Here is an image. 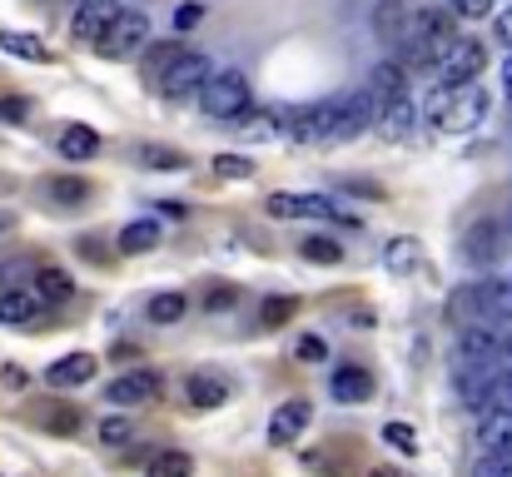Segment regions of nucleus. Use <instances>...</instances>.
I'll return each mask as SVG.
<instances>
[{"label": "nucleus", "instance_id": "1", "mask_svg": "<svg viewBox=\"0 0 512 477\" xmlns=\"http://www.w3.org/2000/svg\"><path fill=\"white\" fill-rule=\"evenodd\" d=\"M423 115L438 130H448V135H468V130H478L488 120V90L478 80H468V85H438L428 95V110Z\"/></svg>", "mask_w": 512, "mask_h": 477}, {"label": "nucleus", "instance_id": "2", "mask_svg": "<svg viewBox=\"0 0 512 477\" xmlns=\"http://www.w3.org/2000/svg\"><path fill=\"white\" fill-rule=\"evenodd\" d=\"M453 45H458L453 20H448L443 10H418V15H413V30H408V40H403V60L418 65V70H433V65L448 60Z\"/></svg>", "mask_w": 512, "mask_h": 477}, {"label": "nucleus", "instance_id": "3", "mask_svg": "<svg viewBox=\"0 0 512 477\" xmlns=\"http://www.w3.org/2000/svg\"><path fill=\"white\" fill-rule=\"evenodd\" d=\"M199 105H204L209 120H224L229 125V120H239L249 110V80L239 70H219V75H209L199 85Z\"/></svg>", "mask_w": 512, "mask_h": 477}, {"label": "nucleus", "instance_id": "4", "mask_svg": "<svg viewBox=\"0 0 512 477\" xmlns=\"http://www.w3.org/2000/svg\"><path fill=\"white\" fill-rule=\"evenodd\" d=\"M145 40H150V20L140 15V10H120L115 20H110V30L100 35V55L105 60H130V55H140L145 50Z\"/></svg>", "mask_w": 512, "mask_h": 477}, {"label": "nucleus", "instance_id": "5", "mask_svg": "<svg viewBox=\"0 0 512 477\" xmlns=\"http://www.w3.org/2000/svg\"><path fill=\"white\" fill-rule=\"evenodd\" d=\"M503 358V343L478 323V328H463L458 338V358H453V378H473V373H493Z\"/></svg>", "mask_w": 512, "mask_h": 477}, {"label": "nucleus", "instance_id": "6", "mask_svg": "<svg viewBox=\"0 0 512 477\" xmlns=\"http://www.w3.org/2000/svg\"><path fill=\"white\" fill-rule=\"evenodd\" d=\"M343 100H324V105H304V110H289L284 115V135L304 140V145H329L334 125H339Z\"/></svg>", "mask_w": 512, "mask_h": 477}, {"label": "nucleus", "instance_id": "7", "mask_svg": "<svg viewBox=\"0 0 512 477\" xmlns=\"http://www.w3.org/2000/svg\"><path fill=\"white\" fill-rule=\"evenodd\" d=\"M214 70H209V60L204 55H194V50H179L170 65H165V75L155 80V90L165 95V100H184V95H194L204 80H209Z\"/></svg>", "mask_w": 512, "mask_h": 477}, {"label": "nucleus", "instance_id": "8", "mask_svg": "<svg viewBox=\"0 0 512 477\" xmlns=\"http://www.w3.org/2000/svg\"><path fill=\"white\" fill-rule=\"evenodd\" d=\"M160 388H165V378H160L155 368H130V373H120V378L105 388V398H110L115 408H140V403L160 398Z\"/></svg>", "mask_w": 512, "mask_h": 477}, {"label": "nucleus", "instance_id": "9", "mask_svg": "<svg viewBox=\"0 0 512 477\" xmlns=\"http://www.w3.org/2000/svg\"><path fill=\"white\" fill-rule=\"evenodd\" d=\"M483 65H488V50H483V40H468V35H458V45L448 50V60H443L438 70H443V85H468V80H478V75H483Z\"/></svg>", "mask_w": 512, "mask_h": 477}, {"label": "nucleus", "instance_id": "10", "mask_svg": "<svg viewBox=\"0 0 512 477\" xmlns=\"http://www.w3.org/2000/svg\"><path fill=\"white\" fill-rule=\"evenodd\" d=\"M115 15H120L115 0H85V5L75 10V20H70V40H75V45H100V35L110 30Z\"/></svg>", "mask_w": 512, "mask_h": 477}, {"label": "nucleus", "instance_id": "11", "mask_svg": "<svg viewBox=\"0 0 512 477\" xmlns=\"http://www.w3.org/2000/svg\"><path fill=\"white\" fill-rule=\"evenodd\" d=\"M274 219H339V209L319 194H269Z\"/></svg>", "mask_w": 512, "mask_h": 477}, {"label": "nucleus", "instance_id": "12", "mask_svg": "<svg viewBox=\"0 0 512 477\" xmlns=\"http://www.w3.org/2000/svg\"><path fill=\"white\" fill-rule=\"evenodd\" d=\"M413 125H418V110H413V100H408V90L403 95H393L383 110H378V135L388 140V145H398V140H408L413 135Z\"/></svg>", "mask_w": 512, "mask_h": 477}, {"label": "nucleus", "instance_id": "13", "mask_svg": "<svg viewBox=\"0 0 512 477\" xmlns=\"http://www.w3.org/2000/svg\"><path fill=\"white\" fill-rule=\"evenodd\" d=\"M314 423V408L304 403V398H289L284 408H274V418H269V443H294V438H304V428Z\"/></svg>", "mask_w": 512, "mask_h": 477}, {"label": "nucleus", "instance_id": "14", "mask_svg": "<svg viewBox=\"0 0 512 477\" xmlns=\"http://www.w3.org/2000/svg\"><path fill=\"white\" fill-rule=\"evenodd\" d=\"M95 368H100L95 353H65L60 363L45 368V383H50V388H85V383L95 378Z\"/></svg>", "mask_w": 512, "mask_h": 477}, {"label": "nucleus", "instance_id": "15", "mask_svg": "<svg viewBox=\"0 0 512 477\" xmlns=\"http://www.w3.org/2000/svg\"><path fill=\"white\" fill-rule=\"evenodd\" d=\"M448 318H453L458 328H478V323H488V279L458 289V294L448 299Z\"/></svg>", "mask_w": 512, "mask_h": 477}, {"label": "nucleus", "instance_id": "16", "mask_svg": "<svg viewBox=\"0 0 512 477\" xmlns=\"http://www.w3.org/2000/svg\"><path fill=\"white\" fill-rule=\"evenodd\" d=\"M373 30H378L383 45H403L408 30H413V10H408L403 0H378V10H373Z\"/></svg>", "mask_w": 512, "mask_h": 477}, {"label": "nucleus", "instance_id": "17", "mask_svg": "<svg viewBox=\"0 0 512 477\" xmlns=\"http://www.w3.org/2000/svg\"><path fill=\"white\" fill-rule=\"evenodd\" d=\"M463 254H468L473 264H483V269H488V264L503 254V229H498L493 219L473 224V229H468V244H463Z\"/></svg>", "mask_w": 512, "mask_h": 477}, {"label": "nucleus", "instance_id": "18", "mask_svg": "<svg viewBox=\"0 0 512 477\" xmlns=\"http://www.w3.org/2000/svg\"><path fill=\"white\" fill-rule=\"evenodd\" d=\"M478 443L483 448H512V408H483Z\"/></svg>", "mask_w": 512, "mask_h": 477}, {"label": "nucleus", "instance_id": "19", "mask_svg": "<svg viewBox=\"0 0 512 477\" xmlns=\"http://www.w3.org/2000/svg\"><path fill=\"white\" fill-rule=\"evenodd\" d=\"M160 239H165V229H160L155 219H135V224H125V229H120V239H115V244H120V254H150Z\"/></svg>", "mask_w": 512, "mask_h": 477}, {"label": "nucleus", "instance_id": "20", "mask_svg": "<svg viewBox=\"0 0 512 477\" xmlns=\"http://www.w3.org/2000/svg\"><path fill=\"white\" fill-rule=\"evenodd\" d=\"M184 393H189L194 408H224V403H229V383L214 378V373H194V378L184 383Z\"/></svg>", "mask_w": 512, "mask_h": 477}, {"label": "nucleus", "instance_id": "21", "mask_svg": "<svg viewBox=\"0 0 512 477\" xmlns=\"http://www.w3.org/2000/svg\"><path fill=\"white\" fill-rule=\"evenodd\" d=\"M329 393H334L339 403H363V398L373 393V378H368L363 368H339V373L329 378Z\"/></svg>", "mask_w": 512, "mask_h": 477}, {"label": "nucleus", "instance_id": "22", "mask_svg": "<svg viewBox=\"0 0 512 477\" xmlns=\"http://www.w3.org/2000/svg\"><path fill=\"white\" fill-rule=\"evenodd\" d=\"M368 95L378 100V110L393 100V95H403V65H393V60H383L378 70H373V80H368Z\"/></svg>", "mask_w": 512, "mask_h": 477}, {"label": "nucleus", "instance_id": "23", "mask_svg": "<svg viewBox=\"0 0 512 477\" xmlns=\"http://www.w3.org/2000/svg\"><path fill=\"white\" fill-rule=\"evenodd\" d=\"M0 50H5V55H20V60H30V65L50 60V50H45L30 30H0Z\"/></svg>", "mask_w": 512, "mask_h": 477}, {"label": "nucleus", "instance_id": "24", "mask_svg": "<svg viewBox=\"0 0 512 477\" xmlns=\"http://www.w3.org/2000/svg\"><path fill=\"white\" fill-rule=\"evenodd\" d=\"M40 314V294H25V289H5L0 294V318L5 323H30Z\"/></svg>", "mask_w": 512, "mask_h": 477}, {"label": "nucleus", "instance_id": "25", "mask_svg": "<svg viewBox=\"0 0 512 477\" xmlns=\"http://www.w3.org/2000/svg\"><path fill=\"white\" fill-rule=\"evenodd\" d=\"M100 150V135L90 130V125H70L65 135H60V155L65 159H90Z\"/></svg>", "mask_w": 512, "mask_h": 477}, {"label": "nucleus", "instance_id": "26", "mask_svg": "<svg viewBox=\"0 0 512 477\" xmlns=\"http://www.w3.org/2000/svg\"><path fill=\"white\" fill-rule=\"evenodd\" d=\"M35 294H40L45 304H65V299L75 294V284H70V274H65V269H40Z\"/></svg>", "mask_w": 512, "mask_h": 477}, {"label": "nucleus", "instance_id": "27", "mask_svg": "<svg viewBox=\"0 0 512 477\" xmlns=\"http://www.w3.org/2000/svg\"><path fill=\"white\" fill-rule=\"evenodd\" d=\"M473 477H512V448H483L473 463Z\"/></svg>", "mask_w": 512, "mask_h": 477}, {"label": "nucleus", "instance_id": "28", "mask_svg": "<svg viewBox=\"0 0 512 477\" xmlns=\"http://www.w3.org/2000/svg\"><path fill=\"white\" fill-rule=\"evenodd\" d=\"M45 194H50V199H60V204H80V199H90V184H85V179H75V174H60V179H50V184H45Z\"/></svg>", "mask_w": 512, "mask_h": 477}, {"label": "nucleus", "instance_id": "29", "mask_svg": "<svg viewBox=\"0 0 512 477\" xmlns=\"http://www.w3.org/2000/svg\"><path fill=\"white\" fill-rule=\"evenodd\" d=\"M184 309H189L184 294H155V299H150V323H179Z\"/></svg>", "mask_w": 512, "mask_h": 477}, {"label": "nucleus", "instance_id": "30", "mask_svg": "<svg viewBox=\"0 0 512 477\" xmlns=\"http://www.w3.org/2000/svg\"><path fill=\"white\" fill-rule=\"evenodd\" d=\"M150 477H194V458L189 453H160L155 463H150Z\"/></svg>", "mask_w": 512, "mask_h": 477}, {"label": "nucleus", "instance_id": "31", "mask_svg": "<svg viewBox=\"0 0 512 477\" xmlns=\"http://www.w3.org/2000/svg\"><path fill=\"white\" fill-rule=\"evenodd\" d=\"M304 259H309V264H339L343 249L334 239H304Z\"/></svg>", "mask_w": 512, "mask_h": 477}, {"label": "nucleus", "instance_id": "32", "mask_svg": "<svg viewBox=\"0 0 512 477\" xmlns=\"http://www.w3.org/2000/svg\"><path fill=\"white\" fill-rule=\"evenodd\" d=\"M483 408H512V368H508V373H493Z\"/></svg>", "mask_w": 512, "mask_h": 477}, {"label": "nucleus", "instance_id": "33", "mask_svg": "<svg viewBox=\"0 0 512 477\" xmlns=\"http://www.w3.org/2000/svg\"><path fill=\"white\" fill-rule=\"evenodd\" d=\"M214 174H219V179H254V159L219 155V159H214Z\"/></svg>", "mask_w": 512, "mask_h": 477}, {"label": "nucleus", "instance_id": "34", "mask_svg": "<svg viewBox=\"0 0 512 477\" xmlns=\"http://www.w3.org/2000/svg\"><path fill=\"white\" fill-rule=\"evenodd\" d=\"M294 309H299L294 299H264V309H259V314H264V328H279V323H289V318H294Z\"/></svg>", "mask_w": 512, "mask_h": 477}, {"label": "nucleus", "instance_id": "35", "mask_svg": "<svg viewBox=\"0 0 512 477\" xmlns=\"http://www.w3.org/2000/svg\"><path fill=\"white\" fill-rule=\"evenodd\" d=\"M383 443H388V448H398V453H418V443H413V428H408V423H388V428H383Z\"/></svg>", "mask_w": 512, "mask_h": 477}, {"label": "nucleus", "instance_id": "36", "mask_svg": "<svg viewBox=\"0 0 512 477\" xmlns=\"http://www.w3.org/2000/svg\"><path fill=\"white\" fill-rule=\"evenodd\" d=\"M174 55H179V45H155V50H150V60H145V75H150V85L165 75V65H170Z\"/></svg>", "mask_w": 512, "mask_h": 477}, {"label": "nucleus", "instance_id": "37", "mask_svg": "<svg viewBox=\"0 0 512 477\" xmlns=\"http://www.w3.org/2000/svg\"><path fill=\"white\" fill-rule=\"evenodd\" d=\"M100 438H105L110 448H125V443L135 438V428H130V423H120V418H105V423H100Z\"/></svg>", "mask_w": 512, "mask_h": 477}, {"label": "nucleus", "instance_id": "38", "mask_svg": "<svg viewBox=\"0 0 512 477\" xmlns=\"http://www.w3.org/2000/svg\"><path fill=\"white\" fill-rule=\"evenodd\" d=\"M145 164L150 169H184V155L179 150H145Z\"/></svg>", "mask_w": 512, "mask_h": 477}, {"label": "nucleus", "instance_id": "39", "mask_svg": "<svg viewBox=\"0 0 512 477\" xmlns=\"http://www.w3.org/2000/svg\"><path fill=\"white\" fill-rule=\"evenodd\" d=\"M493 10V0H453V15H463V20H483Z\"/></svg>", "mask_w": 512, "mask_h": 477}, {"label": "nucleus", "instance_id": "40", "mask_svg": "<svg viewBox=\"0 0 512 477\" xmlns=\"http://www.w3.org/2000/svg\"><path fill=\"white\" fill-rule=\"evenodd\" d=\"M408 264H418V249L413 244H393L388 249V269H408Z\"/></svg>", "mask_w": 512, "mask_h": 477}, {"label": "nucleus", "instance_id": "41", "mask_svg": "<svg viewBox=\"0 0 512 477\" xmlns=\"http://www.w3.org/2000/svg\"><path fill=\"white\" fill-rule=\"evenodd\" d=\"M25 115H30V100H15V95H10V100H0V120H10V125H20Z\"/></svg>", "mask_w": 512, "mask_h": 477}, {"label": "nucleus", "instance_id": "42", "mask_svg": "<svg viewBox=\"0 0 512 477\" xmlns=\"http://www.w3.org/2000/svg\"><path fill=\"white\" fill-rule=\"evenodd\" d=\"M199 20H204V5H199V0L174 10V25H179V30H189V25H199Z\"/></svg>", "mask_w": 512, "mask_h": 477}, {"label": "nucleus", "instance_id": "43", "mask_svg": "<svg viewBox=\"0 0 512 477\" xmlns=\"http://www.w3.org/2000/svg\"><path fill=\"white\" fill-rule=\"evenodd\" d=\"M493 30H498V40H503V45H508V50H512V0H508V5H503V10H498V20H493Z\"/></svg>", "mask_w": 512, "mask_h": 477}, {"label": "nucleus", "instance_id": "44", "mask_svg": "<svg viewBox=\"0 0 512 477\" xmlns=\"http://www.w3.org/2000/svg\"><path fill=\"white\" fill-rule=\"evenodd\" d=\"M324 353H329V348H324V338H304V343H299V358H304V363H319Z\"/></svg>", "mask_w": 512, "mask_h": 477}, {"label": "nucleus", "instance_id": "45", "mask_svg": "<svg viewBox=\"0 0 512 477\" xmlns=\"http://www.w3.org/2000/svg\"><path fill=\"white\" fill-rule=\"evenodd\" d=\"M224 304H234V289H219V294L204 299V309H224Z\"/></svg>", "mask_w": 512, "mask_h": 477}, {"label": "nucleus", "instance_id": "46", "mask_svg": "<svg viewBox=\"0 0 512 477\" xmlns=\"http://www.w3.org/2000/svg\"><path fill=\"white\" fill-rule=\"evenodd\" d=\"M503 95H508V105H512V50H508V60H503Z\"/></svg>", "mask_w": 512, "mask_h": 477}, {"label": "nucleus", "instance_id": "47", "mask_svg": "<svg viewBox=\"0 0 512 477\" xmlns=\"http://www.w3.org/2000/svg\"><path fill=\"white\" fill-rule=\"evenodd\" d=\"M503 353H508V358H512V333H508V343H503Z\"/></svg>", "mask_w": 512, "mask_h": 477}, {"label": "nucleus", "instance_id": "48", "mask_svg": "<svg viewBox=\"0 0 512 477\" xmlns=\"http://www.w3.org/2000/svg\"><path fill=\"white\" fill-rule=\"evenodd\" d=\"M373 477H403V473H388V468H383V473H373Z\"/></svg>", "mask_w": 512, "mask_h": 477}, {"label": "nucleus", "instance_id": "49", "mask_svg": "<svg viewBox=\"0 0 512 477\" xmlns=\"http://www.w3.org/2000/svg\"><path fill=\"white\" fill-rule=\"evenodd\" d=\"M0 234H5V219H0Z\"/></svg>", "mask_w": 512, "mask_h": 477}, {"label": "nucleus", "instance_id": "50", "mask_svg": "<svg viewBox=\"0 0 512 477\" xmlns=\"http://www.w3.org/2000/svg\"><path fill=\"white\" fill-rule=\"evenodd\" d=\"M508 229H512V214H508Z\"/></svg>", "mask_w": 512, "mask_h": 477}]
</instances>
